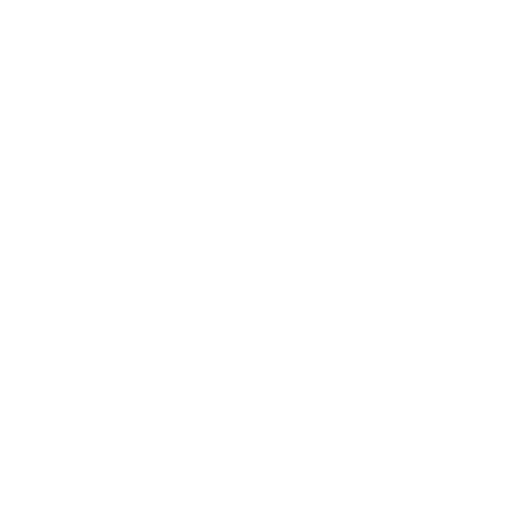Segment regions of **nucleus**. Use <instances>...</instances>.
Here are the masks:
<instances>
[]
</instances>
